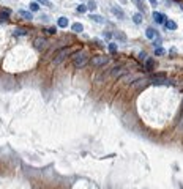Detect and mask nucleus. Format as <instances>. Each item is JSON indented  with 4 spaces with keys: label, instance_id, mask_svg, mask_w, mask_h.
<instances>
[{
    "label": "nucleus",
    "instance_id": "f257e3e1",
    "mask_svg": "<svg viewBox=\"0 0 183 189\" xmlns=\"http://www.w3.org/2000/svg\"><path fill=\"white\" fill-rule=\"evenodd\" d=\"M89 62H90V58H89V52L87 51H77V52L73 54V66L74 68L81 69V68L87 66Z\"/></svg>",
    "mask_w": 183,
    "mask_h": 189
},
{
    "label": "nucleus",
    "instance_id": "f03ea898",
    "mask_svg": "<svg viewBox=\"0 0 183 189\" xmlns=\"http://www.w3.org/2000/svg\"><path fill=\"white\" fill-rule=\"evenodd\" d=\"M73 49L71 47H62L60 51H57L55 52V57L52 58V62H54V65H60L63 60H66V57H70V55H73Z\"/></svg>",
    "mask_w": 183,
    "mask_h": 189
},
{
    "label": "nucleus",
    "instance_id": "7ed1b4c3",
    "mask_svg": "<svg viewBox=\"0 0 183 189\" xmlns=\"http://www.w3.org/2000/svg\"><path fill=\"white\" fill-rule=\"evenodd\" d=\"M109 57L108 55H95V57H92L90 58V66H93V68H101V66H104V65H108L109 63Z\"/></svg>",
    "mask_w": 183,
    "mask_h": 189
},
{
    "label": "nucleus",
    "instance_id": "20e7f679",
    "mask_svg": "<svg viewBox=\"0 0 183 189\" xmlns=\"http://www.w3.org/2000/svg\"><path fill=\"white\" fill-rule=\"evenodd\" d=\"M47 39L46 38H43V36H38V38H35V41H33V47L38 51V52H44L46 49H47Z\"/></svg>",
    "mask_w": 183,
    "mask_h": 189
},
{
    "label": "nucleus",
    "instance_id": "39448f33",
    "mask_svg": "<svg viewBox=\"0 0 183 189\" xmlns=\"http://www.w3.org/2000/svg\"><path fill=\"white\" fill-rule=\"evenodd\" d=\"M125 73H126V69H125L123 66H120V65H118V66H114V68H112V71H111L112 77H120V76H122V74H125Z\"/></svg>",
    "mask_w": 183,
    "mask_h": 189
},
{
    "label": "nucleus",
    "instance_id": "423d86ee",
    "mask_svg": "<svg viewBox=\"0 0 183 189\" xmlns=\"http://www.w3.org/2000/svg\"><path fill=\"white\" fill-rule=\"evenodd\" d=\"M153 19L156 21V24H164V19H166V16L164 14H161V13H158V11H153Z\"/></svg>",
    "mask_w": 183,
    "mask_h": 189
},
{
    "label": "nucleus",
    "instance_id": "0eeeda50",
    "mask_svg": "<svg viewBox=\"0 0 183 189\" xmlns=\"http://www.w3.org/2000/svg\"><path fill=\"white\" fill-rule=\"evenodd\" d=\"M111 11H112V14H114V16H117L118 19H125V13L122 11V8H118V7H112V8H111Z\"/></svg>",
    "mask_w": 183,
    "mask_h": 189
},
{
    "label": "nucleus",
    "instance_id": "6e6552de",
    "mask_svg": "<svg viewBox=\"0 0 183 189\" xmlns=\"http://www.w3.org/2000/svg\"><path fill=\"white\" fill-rule=\"evenodd\" d=\"M19 16H22L24 19H27V21H32L33 19L32 11H27V10H19Z\"/></svg>",
    "mask_w": 183,
    "mask_h": 189
},
{
    "label": "nucleus",
    "instance_id": "1a4fd4ad",
    "mask_svg": "<svg viewBox=\"0 0 183 189\" xmlns=\"http://www.w3.org/2000/svg\"><path fill=\"white\" fill-rule=\"evenodd\" d=\"M145 35H147L148 39H155V36H158V33H156V30H155L153 27H148V29L145 30Z\"/></svg>",
    "mask_w": 183,
    "mask_h": 189
},
{
    "label": "nucleus",
    "instance_id": "9d476101",
    "mask_svg": "<svg viewBox=\"0 0 183 189\" xmlns=\"http://www.w3.org/2000/svg\"><path fill=\"white\" fill-rule=\"evenodd\" d=\"M57 24H59V27H62V29H66V27H68V24H70V21H68V17L62 16V17H59Z\"/></svg>",
    "mask_w": 183,
    "mask_h": 189
},
{
    "label": "nucleus",
    "instance_id": "9b49d317",
    "mask_svg": "<svg viewBox=\"0 0 183 189\" xmlns=\"http://www.w3.org/2000/svg\"><path fill=\"white\" fill-rule=\"evenodd\" d=\"M114 36L117 38V41H122V43H126V35H125L123 32H120V30H117V32H114Z\"/></svg>",
    "mask_w": 183,
    "mask_h": 189
},
{
    "label": "nucleus",
    "instance_id": "f8f14e48",
    "mask_svg": "<svg viewBox=\"0 0 183 189\" xmlns=\"http://www.w3.org/2000/svg\"><path fill=\"white\" fill-rule=\"evenodd\" d=\"M164 25H166L167 30H177V24H175L174 21H171V19L164 21Z\"/></svg>",
    "mask_w": 183,
    "mask_h": 189
},
{
    "label": "nucleus",
    "instance_id": "ddd939ff",
    "mask_svg": "<svg viewBox=\"0 0 183 189\" xmlns=\"http://www.w3.org/2000/svg\"><path fill=\"white\" fill-rule=\"evenodd\" d=\"M131 2H133V3H134V5H136V7H137V8L142 11V13H145L147 7H145V3L142 2V0H131Z\"/></svg>",
    "mask_w": 183,
    "mask_h": 189
},
{
    "label": "nucleus",
    "instance_id": "4468645a",
    "mask_svg": "<svg viewBox=\"0 0 183 189\" xmlns=\"http://www.w3.org/2000/svg\"><path fill=\"white\" fill-rule=\"evenodd\" d=\"M71 29H73V32H76V33H81V32H84V25H82V24H79V22L73 24V25H71Z\"/></svg>",
    "mask_w": 183,
    "mask_h": 189
},
{
    "label": "nucleus",
    "instance_id": "2eb2a0df",
    "mask_svg": "<svg viewBox=\"0 0 183 189\" xmlns=\"http://www.w3.org/2000/svg\"><path fill=\"white\" fill-rule=\"evenodd\" d=\"M145 68H147V71H153V68H155V60H153V58H147V60H145Z\"/></svg>",
    "mask_w": 183,
    "mask_h": 189
},
{
    "label": "nucleus",
    "instance_id": "dca6fc26",
    "mask_svg": "<svg viewBox=\"0 0 183 189\" xmlns=\"http://www.w3.org/2000/svg\"><path fill=\"white\" fill-rule=\"evenodd\" d=\"M90 19H92L93 22H96V24H104V19H103L101 16H98V14H92Z\"/></svg>",
    "mask_w": 183,
    "mask_h": 189
},
{
    "label": "nucleus",
    "instance_id": "f3484780",
    "mask_svg": "<svg viewBox=\"0 0 183 189\" xmlns=\"http://www.w3.org/2000/svg\"><path fill=\"white\" fill-rule=\"evenodd\" d=\"M8 16H10V11L5 10V13H0V22H7L8 21Z\"/></svg>",
    "mask_w": 183,
    "mask_h": 189
},
{
    "label": "nucleus",
    "instance_id": "a211bd4d",
    "mask_svg": "<svg viewBox=\"0 0 183 189\" xmlns=\"http://www.w3.org/2000/svg\"><path fill=\"white\" fill-rule=\"evenodd\" d=\"M29 7H30V11H32V13H35V11L40 10V3H38V2H32Z\"/></svg>",
    "mask_w": 183,
    "mask_h": 189
},
{
    "label": "nucleus",
    "instance_id": "6ab92c4d",
    "mask_svg": "<svg viewBox=\"0 0 183 189\" xmlns=\"http://www.w3.org/2000/svg\"><path fill=\"white\" fill-rule=\"evenodd\" d=\"M133 19H134V22H136V24H142V21H144V17H142V14H141V13H136V14L133 16Z\"/></svg>",
    "mask_w": 183,
    "mask_h": 189
},
{
    "label": "nucleus",
    "instance_id": "aec40b11",
    "mask_svg": "<svg viewBox=\"0 0 183 189\" xmlns=\"http://www.w3.org/2000/svg\"><path fill=\"white\" fill-rule=\"evenodd\" d=\"M109 51H111L112 54H115V52L118 51V46H117L115 43H109Z\"/></svg>",
    "mask_w": 183,
    "mask_h": 189
},
{
    "label": "nucleus",
    "instance_id": "412c9836",
    "mask_svg": "<svg viewBox=\"0 0 183 189\" xmlns=\"http://www.w3.org/2000/svg\"><path fill=\"white\" fill-rule=\"evenodd\" d=\"M87 10H96V2H95V0H90V2H89V5H87Z\"/></svg>",
    "mask_w": 183,
    "mask_h": 189
},
{
    "label": "nucleus",
    "instance_id": "4be33fe9",
    "mask_svg": "<svg viewBox=\"0 0 183 189\" xmlns=\"http://www.w3.org/2000/svg\"><path fill=\"white\" fill-rule=\"evenodd\" d=\"M24 36V35H27V32L25 30H22V29H17V30H14V36Z\"/></svg>",
    "mask_w": 183,
    "mask_h": 189
},
{
    "label": "nucleus",
    "instance_id": "5701e85b",
    "mask_svg": "<svg viewBox=\"0 0 183 189\" xmlns=\"http://www.w3.org/2000/svg\"><path fill=\"white\" fill-rule=\"evenodd\" d=\"M155 54H156V55H164L166 51L163 49V47H156V49H155Z\"/></svg>",
    "mask_w": 183,
    "mask_h": 189
},
{
    "label": "nucleus",
    "instance_id": "b1692460",
    "mask_svg": "<svg viewBox=\"0 0 183 189\" xmlns=\"http://www.w3.org/2000/svg\"><path fill=\"white\" fill-rule=\"evenodd\" d=\"M76 10H77V13H85L87 11V5H79Z\"/></svg>",
    "mask_w": 183,
    "mask_h": 189
},
{
    "label": "nucleus",
    "instance_id": "393cba45",
    "mask_svg": "<svg viewBox=\"0 0 183 189\" xmlns=\"http://www.w3.org/2000/svg\"><path fill=\"white\" fill-rule=\"evenodd\" d=\"M46 32H47L49 35H55V33H57V29H55V27H49V29H46Z\"/></svg>",
    "mask_w": 183,
    "mask_h": 189
},
{
    "label": "nucleus",
    "instance_id": "a878e982",
    "mask_svg": "<svg viewBox=\"0 0 183 189\" xmlns=\"http://www.w3.org/2000/svg\"><path fill=\"white\" fill-rule=\"evenodd\" d=\"M139 58H141V60H147V54H145V52H141V54H139Z\"/></svg>",
    "mask_w": 183,
    "mask_h": 189
},
{
    "label": "nucleus",
    "instance_id": "bb28decb",
    "mask_svg": "<svg viewBox=\"0 0 183 189\" xmlns=\"http://www.w3.org/2000/svg\"><path fill=\"white\" fill-rule=\"evenodd\" d=\"M38 3H43V5H49V0H36Z\"/></svg>",
    "mask_w": 183,
    "mask_h": 189
},
{
    "label": "nucleus",
    "instance_id": "cd10ccee",
    "mask_svg": "<svg viewBox=\"0 0 183 189\" xmlns=\"http://www.w3.org/2000/svg\"><path fill=\"white\" fill-rule=\"evenodd\" d=\"M148 2H150L153 7H156V5H158V2H156V0H148Z\"/></svg>",
    "mask_w": 183,
    "mask_h": 189
}]
</instances>
